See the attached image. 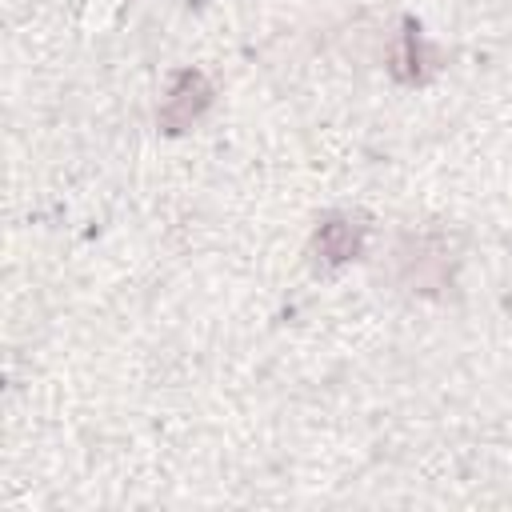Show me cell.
Here are the masks:
<instances>
[{
	"mask_svg": "<svg viewBox=\"0 0 512 512\" xmlns=\"http://www.w3.org/2000/svg\"><path fill=\"white\" fill-rule=\"evenodd\" d=\"M360 236H364L360 224L328 220V224H320V232H316V252L324 256V264H344L348 256L360 252Z\"/></svg>",
	"mask_w": 512,
	"mask_h": 512,
	"instance_id": "obj_2",
	"label": "cell"
},
{
	"mask_svg": "<svg viewBox=\"0 0 512 512\" xmlns=\"http://www.w3.org/2000/svg\"><path fill=\"white\" fill-rule=\"evenodd\" d=\"M208 100H212V88H208V80H204L200 72H192V68L176 72V76H172V88H168V96H164V104H160V124H164V132H184V128L208 108Z\"/></svg>",
	"mask_w": 512,
	"mask_h": 512,
	"instance_id": "obj_1",
	"label": "cell"
}]
</instances>
